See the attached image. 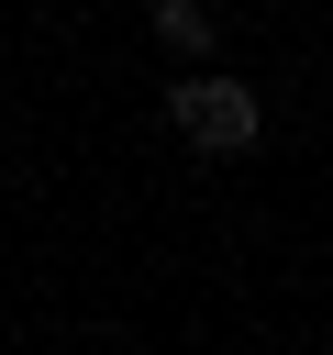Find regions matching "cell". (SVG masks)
I'll return each instance as SVG.
<instances>
[{"label":"cell","mask_w":333,"mask_h":355,"mask_svg":"<svg viewBox=\"0 0 333 355\" xmlns=\"http://www.w3.org/2000/svg\"><path fill=\"white\" fill-rule=\"evenodd\" d=\"M155 33H166L178 55H200V44H211V11H200V0H155Z\"/></svg>","instance_id":"7a4b0ae2"},{"label":"cell","mask_w":333,"mask_h":355,"mask_svg":"<svg viewBox=\"0 0 333 355\" xmlns=\"http://www.w3.org/2000/svg\"><path fill=\"white\" fill-rule=\"evenodd\" d=\"M166 122H178V144H200V155H244V144L266 133V100H255L244 78H178V89H166Z\"/></svg>","instance_id":"6da1fadb"}]
</instances>
